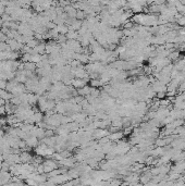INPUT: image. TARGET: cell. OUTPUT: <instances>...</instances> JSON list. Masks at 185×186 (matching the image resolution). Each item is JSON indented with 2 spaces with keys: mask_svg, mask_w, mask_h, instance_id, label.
Here are the masks:
<instances>
[{
  "mask_svg": "<svg viewBox=\"0 0 185 186\" xmlns=\"http://www.w3.org/2000/svg\"><path fill=\"white\" fill-rule=\"evenodd\" d=\"M92 86L90 85H85L84 87H82V88H79V90H77V93H79V95H81V96H84V97H86V96H88V95L90 94V92H92Z\"/></svg>",
  "mask_w": 185,
  "mask_h": 186,
  "instance_id": "7",
  "label": "cell"
},
{
  "mask_svg": "<svg viewBox=\"0 0 185 186\" xmlns=\"http://www.w3.org/2000/svg\"><path fill=\"white\" fill-rule=\"evenodd\" d=\"M9 102H11V104H14V106H20V104H22V101H21L19 96H12V98L9 100Z\"/></svg>",
  "mask_w": 185,
  "mask_h": 186,
  "instance_id": "13",
  "label": "cell"
},
{
  "mask_svg": "<svg viewBox=\"0 0 185 186\" xmlns=\"http://www.w3.org/2000/svg\"><path fill=\"white\" fill-rule=\"evenodd\" d=\"M6 13V6H3L2 3L0 2V15H2Z\"/></svg>",
  "mask_w": 185,
  "mask_h": 186,
  "instance_id": "18",
  "label": "cell"
},
{
  "mask_svg": "<svg viewBox=\"0 0 185 186\" xmlns=\"http://www.w3.org/2000/svg\"><path fill=\"white\" fill-rule=\"evenodd\" d=\"M43 164H44V171H45V173H49V172H51L52 170L59 168L58 161L54 160V159H50V158H49V160L44 161Z\"/></svg>",
  "mask_w": 185,
  "mask_h": 186,
  "instance_id": "1",
  "label": "cell"
},
{
  "mask_svg": "<svg viewBox=\"0 0 185 186\" xmlns=\"http://www.w3.org/2000/svg\"><path fill=\"white\" fill-rule=\"evenodd\" d=\"M167 92H159V93H156V96L158 99H163V98L166 97Z\"/></svg>",
  "mask_w": 185,
  "mask_h": 186,
  "instance_id": "17",
  "label": "cell"
},
{
  "mask_svg": "<svg viewBox=\"0 0 185 186\" xmlns=\"http://www.w3.org/2000/svg\"><path fill=\"white\" fill-rule=\"evenodd\" d=\"M56 40H57V43L58 44H63V43H67V40H68V38H67V36L65 35H63V34H59V36H58L57 38H56Z\"/></svg>",
  "mask_w": 185,
  "mask_h": 186,
  "instance_id": "15",
  "label": "cell"
},
{
  "mask_svg": "<svg viewBox=\"0 0 185 186\" xmlns=\"http://www.w3.org/2000/svg\"><path fill=\"white\" fill-rule=\"evenodd\" d=\"M93 135V139L95 140H99L102 137H106V136L109 135V131L107 129H95L92 133Z\"/></svg>",
  "mask_w": 185,
  "mask_h": 186,
  "instance_id": "2",
  "label": "cell"
},
{
  "mask_svg": "<svg viewBox=\"0 0 185 186\" xmlns=\"http://www.w3.org/2000/svg\"><path fill=\"white\" fill-rule=\"evenodd\" d=\"M82 22L83 21H81V20H77V19H74L73 22L71 23V25L69 26V29H75V31H79V29L82 27Z\"/></svg>",
  "mask_w": 185,
  "mask_h": 186,
  "instance_id": "9",
  "label": "cell"
},
{
  "mask_svg": "<svg viewBox=\"0 0 185 186\" xmlns=\"http://www.w3.org/2000/svg\"><path fill=\"white\" fill-rule=\"evenodd\" d=\"M7 81L3 79H0V89H6L7 87Z\"/></svg>",
  "mask_w": 185,
  "mask_h": 186,
  "instance_id": "16",
  "label": "cell"
},
{
  "mask_svg": "<svg viewBox=\"0 0 185 186\" xmlns=\"http://www.w3.org/2000/svg\"><path fill=\"white\" fill-rule=\"evenodd\" d=\"M20 160H21V163H29L33 160V156L31 155L29 151L25 150L20 154Z\"/></svg>",
  "mask_w": 185,
  "mask_h": 186,
  "instance_id": "5",
  "label": "cell"
},
{
  "mask_svg": "<svg viewBox=\"0 0 185 186\" xmlns=\"http://www.w3.org/2000/svg\"><path fill=\"white\" fill-rule=\"evenodd\" d=\"M39 61H42V54H31V62L37 63Z\"/></svg>",
  "mask_w": 185,
  "mask_h": 186,
  "instance_id": "14",
  "label": "cell"
},
{
  "mask_svg": "<svg viewBox=\"0 0 185 186\" xmlns=\"http://www.w3.org/2000/svg\"><path fill=\"white\" fill-rule=\"evenodd\" d=\"M68 39H77L79 38V32L75 31V29H69L68 33L65 34Z\"/></svg>",
  "mask_w": 185,
  "mask_h": 186,
  "instance_id": "8",
  "label": "cell"
},
{
  "mask_svg": "<svg viewBox=\"0 0 185 186\" xmlns=\"http://www.w3.org/2000/svg\"><path fill=\"white\" fill-rule=\"evenodd\" d=\"M108 137L111 142L117 143L118 140H120V139H122L124 137V134H123V132L120 129V131H117V132H115V133H109Z\"/></svg>",
  "mask_w": 185,
  "mask_h": 186,
  "instance_id": "6",
  "label": "cell"
},
{
  "mask_svg": "<svg viewBox=\"0 0 185 186\" xmlns=\"http://www.w3.org/2000/svg\"><path fill=\"white\" fill-rule=\"evenodd\" d=\"M56 29H58L59 34L65 35L68 33V31H69V26H68L67 24H61V25H57V27H56Z\"/></svg>",
  "mask_w": 185,
  "mask_h": 186,
  "instance_id": "11",
  "label": "cell"
},
{
  "mask_svg": "<svg viewBox=\"0 0 185 186\" xmlns=\"http://www.w3.org/2000/svg\"><path fill=\"white\" fill-rule=\"evenodd\" d=\"M90 85L92 87H95V88H99V87L104 86V83L100 81V79H90Z\"/></svg>",
  "mask_w": 185,
  "mask_h": 186,
  "instance_id": "10",
  "label": "cell"
},
{
  "mask_svg": "<svg viewBox=\"0 0 185 186\" xmlns=\"http://www.w3.org/2000/svg\"><path fill=\"white\" fill-rule=\"evenodd\" d=\"M87 83H88V81L87 79H76V77H74L73 79H72V84L71 85L73 86L74 88H82V87H84L85 85H87Z\"/></svg>",
  "mask_w": 185,
  "mask_h": 186,
  "instance_id": "4",
  "label": "cell"
},
{
  "mask_svg": "<svg viewBox=\"0 0 185 186\" xmlns=\"http://www.w3.org/2000/svg\"><path fill=\"white\" fill-rule=\"evenodd\" d=\"M87 18L86 13H85V11H83V10H76V15H75V19L77 20H81V21H83V20H85Z\"/></svg>",
  "mask_w": 185,
  "mask_h": 186,
  "instance_id": "12",
  "label": "cell"
},
{
  "mask_svg": "<svg viewBox=\"0 0 185 186\" xmlns=\"http://www.w3.org/2000/svg\"><path fill=\"white\" fill-rule=\"evenodd\" d=\"M24 140H25L26 145L29 146L31 149H34L36 146L39 144V139L37 138L36 136H33V135H29L25 139H24Z\"/></svg>",
  "mask_w": 185,
  "mask_h": 186,
  "instance_id": "3",
  "label": "cell"
}]
</instances>
